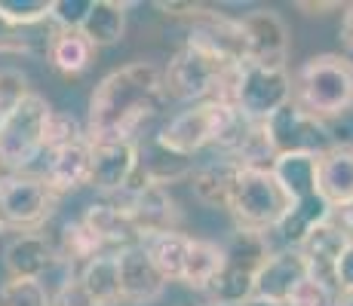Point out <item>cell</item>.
I'll use <instances>...</instances> for the list:
<instances>
[{
    "mask_svg": "<svg viewBox=\"0 0 353 306\" xmlns=\"http://www.w3.org/2000/svg\"><path fill=\"white\" fill-rule=\"evenodd\" d=\"M163 101H166V89H163L160 65L132 61L117 67L90 95L86 141L90 144L132 141L141 126L160 113Z\"/></svg>",
    "mask_w": 353,
    "mask_h": 306,
    "instance_id": "6da1fadb",
    "label": "cell"
},
{
    "mask_svg": "<svg viewBox=\"0 0 353 306\" xmlns=\"http://www.w3.org/2000/svg\"><path fill=\"white\" fill-rule=\"evenodd\" d=\"M249 129V120H243L230 105L221 101H200V105L185 107L157 132L154 144L160 151L191 160L194 153L206 147H219L225 156L234 153V147L243 141Z\"/></svg>",
    "mask_w": 353,
    "mask_h": 306,
    "instance_id": "7a4b0ae2",
    "label": "cell"
},
{
    "mask_svg": "<svg viewBox=\"0 0 353 306\" xmlns=\"http://www.w3.org/2000/svg\"><path fill=\"white\" fill-rule=\"evenodd\" d=\"M243 61H230L219 56L215 50L203 46L200 40H185L172 61L163 71V89L166 95L179 101H221V105L234 107V89H236V74H240Z\"/></svg>",
    "mask_w": 353,
    "mask_h": 306,
    "instance_id": "3957f363",
    "label": "cell"
},
{
    "mask_svg": "<svg viewBox=\"0 0 353 306\" xmlns=\"http://www.w3.org/2000/svg\"><path fill=\"white\" fill-rule=\"evenodd\" d=\"M292 105L320 122L347 113L353 107V61L338 52L307 58L292 77Z\"/></svg>",
    "mask_w": 353,
    "mask_h": 306,
    "instance_id": "277c9868",
    "label": "cell"
},
{
    "mask_svg": "<svg viewBox=\"0 0 353 306\" xmlns=\"http://www.w3.org/2000/svg\"><path fill=\"white\" fill-rule=\"evenodd\" d=\"M52 105L40 92H28L0 117V168L19 175L43 153V132Z\"/></svg>",
    "mask_w": 353,
    "mask_h": 306,
    "instance_id": "5b68a950",
    "label": "cell"
},
{
    "mask_svg": "<svg viewBox=\"0 0 353 306\" xmlns=\"http://www.w3.org/2000/svg\"><path fill=\"white\" fill-rule=\"evenodd\" d=\"M292 199L274 178L270 168H243L236 178L234 196H230L228 212L234 215L236 230H252V233H270L280 227V221L289 215Z\"/></svg>",
    "mask_w": 353,
    "mask_h": 306,
    "instance_id": "8992f818",
    "label": "cell"
},
{
    "mask_svg": "<svg viewBox=\"0 0 353 306\" xmlns=\"http://www.w3.org/2000/svg\"><path fill=\"white\" fill-rule=\"evenodd\" d=\"M59 193L37 175H6L0 178V227L34 233L52 217Z\"/></svg>",
    "mask_w": 353,
    "mask_h": 306,
    "instance_id": "52a82bcc",
    "label": "cell"
},
{
    "mask_svg": "<svg viewBox=\"0 0 353 306\" xmlns=\"http://www.w3.org/2000/svg\"><path fill=\"white\" fill-rule=\"evenodd\" d=\"M289 101H292V77L286 67H264V65H252V61H243L234 89V111L243 120L264 122Z\"/></svg>",
    "mask_w": 353,
    "mask_h": 306,
    "instance_id": "ba28073f",
    "label": "cell"
},
{
    "mask_svg": "<svg viewBox=\"0 0 353 306\" xmlns=\"http://www.w3.org/2000/svg\"><path fill=\"white\" fill-rule=\"evenodd\" d=\"M120 196H123V199H120V208L129 215L139 239L179 230L181 212H179V206H175L172 193H169L163 184L148 181L141 168L135 172V178L129 181V187Z\"/></svg>",
    "mask_w": 353,
    "mask_h": 306,
    "instance_id": "9c48e42d",
    "label": "cell"
},
{
    "mask_svg": "<svg viewBox=\"0 0 353 306\" xmlns=\"http://www.w3.org/2000/svg\"><path fill=\"white\" fill-rule=\"evenodd\" d=\"M264 132H268V141L276 156H286V153L320 156L335 144L329 126L314 120L310 113H304L301 107L292 105V101L283 105L270 120H264Z\"/></svg>",
    "mask_w": 353,
    "mask_h": 306,
    "instance_id": "30bf717a",
    "label": "cell"
},
{
    "mask_svg": "<svg viewBox=\"0 0 353 306\" xmlns=\"http://www.w3.org/2000/svg\"><path fill=\"white\" fill-rule=\"evenodd\" d=\"M246 40V61L264 67H286L289 58V25L274 10H252L240 19Z\"/></svg>",
    "mask_w": 353,
    "mask_h": 306,
    "instance_id": "8fae6325",
    "label": "cell"
},
{
    "mask_svg": "<svg viewBox=\"0 0 353 306\" xmlns=\"http://www.w3.org/2000/svg\"><path fill=\"white\" fill-rule=\"evenodd\" d=\"M92 147V168L90 187L99 193H123L129 181L139 172V147L135 141H111V144H90Z\"/></svg>",
    "mask_w": 353,
    "mask_h": 306,
    "instance_id": "7c38bea8",
    "label": "cell"
},
{
    "mask_svg": "<svg viewBox=\"0 0 353 306\" xmlns=\"http://www.w3.org/2000/svg\"><path fill=\"white\" fill-rule=\"evenodd\" d=\"M117 267H120V303L129 306H145L154 303L166 291V278L157 273L151 257L145 254L141 245H129L117 251Z\"/></svg>",
    "mask_w": 353,
    "mask_h": 306,
    "instance_id": "4fadbf2b",
    "label": "cell"
},
{
    "mask_svg": "<svg viewBox=\"0 0 353 306\" xmlns=\"http://www.w3.org/2000/svg\"><path fill=\"white\" fill-rule=\"evenodd\" d=\"M56 245L46 233H19L16 239L6 242L3 248V267L10 278H34L43 282L52 270H59Z\"/></svg>",
    "mask_w": 353,
    "mask_h": 306,
    "instance_id": "5bb4252c",
    "label": "cell"
},
{
    "mask_svg": "<svg viewBox=\"0 0 353 306\" xmlns=\"http://www.w3.org/2000/svg\"><path fill=\"white\" fill-rule=\"evenodd\" d=\"M344 245H347V233H344L332 217L325 223H320L316 230H310V233L304 236V242L298 245L304 263H307V276L314 278V282L325 285L332 294H338L335 267H338V257H341Z\"/></svg>",
    "mask_w": 353,
    "mask_h": 306,
    "instance_id": "9a60e30c",
    "label": "cell"
},
{
    "mask_svg": "<svg viewBox=\"0 0 353 306\" xmlns=\"http://www.w3.org/2000/svg\"><path fill=\"white\" fill-rule=\"evenodd\" d=\"M307 278V263H304L298 248H276L264 261V267L255 276V297L274 303H286L289 294Z\"/></svg>",
    "mask_w": 353,
    "mask_h": 306,
    "instance_id": "2e32d148",
    "label": "cell"
},
{
    "mask_svg": "<svg viewBox=\"0 0 353 306\" xmlns=\"http://www.w3.org/2000/svg\"><path fill=\"white\" fill-rule=\"evenodd\" d=\"M316 190L332 212L353 202V144L335 141L316 156Z\"/></svg>",
    "mask_w": 353,
    "mask_h": 306,
    "instance_id": "e0dca14e",
    "label": "cell"
},
{
    "mask_svg": "<svg viewBox=\"0 0 353 306\" xmlns=\"http://www.w3.org/2000/svg\"><path fill=\"white\" fill-rule=\"evenodd\" d=\"M80 221L92 230V236L101 242V248H117L123 251L129 245H139V233H135L129 215L120 208V202H92L86 206V212Z\"/></svg>",
    "mask_w": 353,
    "mask_h": 306,
    "instance_id": "ac0fdd59",
    "label": "cell"
},
{
    "mask_svg": "<svg viewBox=\"0 0 353 306\" xmlns=\"http://www.w3.org/2000/svg\"><path fill=\"white\" fill-rule=\"evenodd\" d=\"M90 168H92L90 141H77V144L50 153V166H46L43 181L50 184L56 193H74V190L90 184Z\"/></svg>",
    "mask_w": 353,
    "mask_h": 306,
    "instance_id": "d6986e66",
    "label": "cell"
},
{
    "mask_svg": "<svg viewBox=\"0 0 353 306\" xmlns=\"http://www.w3.org/2000/svg\"><path fill=\"white\" fill-rule=\"evenodd\" d=\"M243 168L236 166L234 160L221 156V160H212L206 166H200L191 175V190L194 196L209 208H228L230 196H234L236 178H240Z\"/></svg>",
    "mask_w": 353,
    "mask_h": 306,
    "instance_id": "ffe728a7",
    "label": "cell"
},
{
    "mask_svg": "<svg viewBox=\"0 0 353 306\" xmlns=\"http://www.w3.org/2000/svg\"><path fill=\"white\" fill-rule=\"evenodd\" d=\"M77 282L92 306H114L120 303V267L117 251H101L92 261L77 270Z\"/></svg>",
    "mask_w": 353,
    "mask_h": 306,
    "instance_id": "44dd1931",
    "label": "cell"
},
{
    "mask_svg": "<svg viewBox=\"0 0 353 306\" xmlns=\"http://www.w3.org/2000/svg\"><path fill=\"white\" fill-rule=\"evenodd\" d=\"M270 172L280 181V187L289 193L292 202H304L320 196V190H316V156H307V153L276 156Z\"/></svg>",
    "mask_w": 353,
    "mask_h": 306,
    "instance_id": "7402d4cb",
    "label": "cell"
},
{
    "mask_svg": "<svg viewBox=\"0 0 353 306\" xmlns=\"http://www.w3.org/2000/svg\"><path fill=\"white\" fill-rule=\"evenodd\" d=\"M80 34L90 40L92 46H114L123 40L126 34V3L117 0H92L90 12H86Z\"/></svg>",
    "mask_w": 353,
    "mask_h": 306,
    "instance_id": "603a6c76",
    "label": "cell"
},
{
    "mask_svg": "<svg viewBox=\"0 0 353 306\" xmlns=\"http://www.w3.org/2000/svg\"><path fill=\"white\" fill-rule=\"evenodd\" d=\"M139 245L145 248V254L151 257V263L157 267V273L166 278V282H181V267H185V254H188V245H191V236H185L181 230H169V233L148 236V239H141Z\"/></svg>",
    "mask_w": 353,
    "mask_h": 306,
    "instance_id": "cb8c5ba5",
    "label": "cell"
},
{
    "mask_svg": "<svg viewBox=\"0 0 353 306\" xmlns=\"http://www.w3.org/2000/svg\"><path fill=\"white\" fill-rule=\"evenodd\" d=\"M225 270V248H219L209 239H191L185 254V267H181V282L191 288L206 291V285Z\"/></svg>",
    "mask_w": 353,
    "mask_h": 306,
    "instance_id": "d4e9b609",
    "label": "cell"
},
{
    "mask_svg": "<svg viewBox=\"0 0 353 306\" xmlns=\"http://www.w3.org/2000/svg\"><path fill=\"white\" fill-rule=\"evenodd\" d=\"M274 254V245H270L268 233H252V230H236L230 236V242L225 245V263L236 270H246V273L258 276V270L264 267V261Z\"/></svg>",
    "mask_w": 353,
    "mask_h": 306,
    "instance_id": "484cf974",
    "label": "cell"
},
{
    "mask_svg": "<svg viewBox=\"0 0 353 306\" xmlns=\"http://www.w3.org/2000/svg\"><path fill=\"white\" fill-rule=\"evenodd\" d=\"M92 56H96V46L80 31H59L50 46V61L62 74H83L92 65Z\"/></svg>",
    "mask_w": 353,
    "mask_h": 306,
    "instance_id": "4316f807",
    "label": "cell"
},
{
    "mask_svg": "<svg viewBox=\"0 0 353 306\" xmlns=\"http://www.w3.org/2000/svg\"><path fill=\"white\" fill-rule=\"evenodd\" d=\"M206 294H209V303L243 306L246 300L255 297V276L246 273V270H236V267H228L225 263V270L206 285Z\"/></svg>",
    "mask_w": 353,
    "mask_h": 306,
    "instance_id": "83f0119b",
    "label": "cell"
},
{
    "mask_svg": "<svg viewBox=\"0 0 353 306\" xmlns=\"http://www.w3.org/2000/svg\"><path fill=\"white\" fill-rule=\"evenodd\" d=\"M56 31H43V25L37 28H19L10 19L0 16V52H19V56H34V52H46L50 56V46L56 40Z\"/></svg>",
    "mask_w": 353,
    "mask_h": 306,
    "instance_id": "f1b7e54d",
    "label": "cell"
},
{
    "mask_svg": "<svg viewBox=\"0 0 353 306\" xmlns=\"http://www.w3.org/2000/svg\"><path fill=\"white\" fill-rule=\"evenodd\" d=\"M77 141H86V132L71 113L65 111H52L50 120H46V132H43V151H62V147H71Z\"/></svg>",
    "mask_w": 353,
    "mask_h": 306,
    "instance_id": "f546056e",
    "label": "cell"
},
{
    "mask_svg": "<svg viewBox=\"0 0 353 306\" xmlns=\"http://www.w3.org/2000/svg\"><path fill=\"white\" fill-rule=\"evenodd\" d=\"M52 0H0V16L19 28H37L50 22Z\"/></svg>",
    "mask_w": 353,
    "mask_h": 306,
    "instance_id": "4dcf8cb0",
    "label": "cell"
},
{
    "mask_svg": "<svg viewBox=\"0 0 353 306\" xmlns=\"http://www.w3.org/2000/svg\"><path fill=\"white\" fill-rule=\"evenodd\" d=\"M0 306H50V291L34 278H10L0 288Z\"/></svg>",
    "mask_w": 353,
    "mask_h": 306,
    "instance_id": "1f68e13d",
    "label": "cell"
},
{
    "mask_svg": "<svg viewBox=\"0 0 353 306\" xmlns=\"http://www.w3.org/2000/svg\"><path fill=\"white\" fill-rule=\"evenodd\" d=\"M90 6H92V0H52L50 22H56L59 31H80Z\"/></svg>",
    "mask_w": 353,
    "mask_h": 306,
    "instance_id": "d6a6232c",
    "label": "cell"
},
{
    "mask_svg": "<svg viewBox=\"0 0 353 306\" xmlns=\"http://www.w3.org/2000/svg\"><path fill=\"white\" fill-rule=\"evenodd\" d=\"M283 306H335V294H332L325 285L314 282V278H304L295 291L289 294V300Z\"/></svg>",
    "mask_w": 353,
    "mask_h": 306,
    "instance_id": "836d02e7",
    "label": "cell"
},
{
    "mask_svg": "<svg viewBox=\"0 0 353 306\" xmlns=\"http://www.w3.org/2000/svg\"><path fill=\"white\" fill-rule=\"evenodd\" d=\"M50 306H92V300L83 294V288H80L77 273H68L56 294H50Z\"/></svg>",
    "mask_w": 353,
    "mask_h": 306,
    "instance_id": "e575fe53",
    "label": "cell"
},
{
    "mask_svg": "<svg viewBox=\"0 0 353 306\" xmlns=\"http://www.w3.org/2000/svg\"><path fill=\"white\" fill-rule=\"evenodd\" d=\"M335 282H338V294H341V291H353V239H347L341 257H338Z\"/></svg>",
    "mask_w": 353,
    "mask_h": 306,
    "instance_id": "d590c367",
    "label": "cell"
},
{
    "mask_svg": "<svg viewBox=\"0 0 353 306\" xmlns=\"http://www.w3.org/2000/svg\"><path fill=\"white\" fill-rule=\"evenodd\" d=\"M160 12H166V16H179V19H191V22H196L200 16H206L209 6L203 3H157Z\"/></svg>",
    "mask_w": 353,
    "mask_h": 306,
    "instance_id": "8d00e7d4",
    "label": "cell"
},
{
    "mask_svg": "<svg viewBox=\"0 0 353 306\" xmlns=\"http://www.w3.org/2000/svg\"><path fill=\"white\" fill-rule=\"evenodd\" d=\"M332 221H335L338 227L347 233V239H353V202H347V206H341V208H335V212H332Z\"/></svg>",
    "mask_w": 353,
    "mask_h": 306,
    "instance_id": "74e56055",
    "label": "cell"
},
{
    "mask_svg": "<svg viewBox=\"0 0 353 306\" xmlns=\"http://www.w3.org/2000/svg\"><path fill=\"white\" fill-rule=\"evenodd\" d=\"M338 37H341V43L353 52V3L344 6V19H341V28H338Z\"/></svg>",
    "mask_w": 353,
    "mask_h": 306,
    "instance_id": "f35d334b",
    "label": "cell"
},
{
    "mask_svg": "<svg viewBox=\"0 0 353 306\" xmlns=\"http://www.w3.org/2000/svg\"><path fill=\"white\" fill-rule=\"evenodd\" d=\"M298 10L307 12V16H325L329 10H341V3L338 0H332V3H310V0H298Z\"/></svg>",
    "mask_w": 353,
    "mask_h": 306,
    "instance_id": "ab89813d",
    "label": "cell"
},
{
    "mask_svg": "<svg viewBox=\"0 0 353 306\" xmlns=\"http://www.w3.org/2000/svg\"><path fill=\"white\" fill-rule=\"evenodd\" d=\"M335 306H353V291H341V294H335Z\"/></svg>",
    "mask_w": 353,
    "mask_h": 306,
    "instance_id": "60d3db41",
    "label": "cell"
},
{
    "mask_svg": "<svg viewBox=\"0 0 353 306\" xmlns=\"http://www.w3.org/2000/svg\"><path fill=\"white\" fill-rule=\"evenodd\" d=\"M243 306H283V303H274V300H261V297H252V300H246Z\"/></svg>",
    "mask_w": 353,
    "mask_h": 306,
    "instance_id": "b9f144b4",
    "label": "cell"
},
{
    "mask_svg": "<svg viewBox=\"0 0 353 306\" xmlns=\"http://www.w3.org/2000/svg\"><path fill=\"white\" fill-rule=\"evenodd\" d=\"M206 306H221V303H206Z\"/></svg>",
    "mask_w": 353,
    "mask_h": 306,
    "instance_id": "7bdbcfd3",
    "label": "cell"
},
{
    "mask_svg": "<svg viewBox=\"0 0 353 306\" xmlns=\"http://www.w3.org/2000/svg\"><path fill=\"white\" fill-rule=\"evenodd\" d=\"M0 233H3V227H0Z\"/></svg>",
    "mask_w": 353,
    "mask_h": 306,
    "instance_id": "ee69618b",
    "label": "cell"
}]
</instances>
